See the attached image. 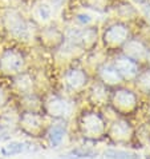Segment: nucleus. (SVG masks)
I'll return each mask as SVG.
<instances>
[{
	"instance_id": "0eeeda50",
	"label": "nucleus",
	"mask_w": 150,
	"mask_h": 159,
	"mask_svg": "<svg viewBox=\"0 0 150 159\" xmlns=\"http://www.w3.org/2000/svg\"><path fill=\"white\" fill-rule=\"evenodd\" d=\"M65 80H67L68 86L72 88H78L86 83V74L82 70H69L65 75Z\"/></svg>"
},
{
	"instance_id": "dca6fc26",
	"label": "nucleus",
	"mask_w": 150,
	"mask_h": 159,
	"mask_svg": "<svg viewBox=\"0 0 150 159\" xmlns=\"http://www.w3.org/2000/svg\"><path fill=\"white\" fill-rule=\"evenodd\" d=\"M140 83L146 88H150V70L140 75Z\"/></svg>"
},
{
	"instance_id": "a211bd4d",
	"label": "nucleus",
	"mask_w": 150,
	"mask_h": 159,
	"mask_svg": "<svg viewBox=\"0 0 150 159\" xmlns=\"http://www.w3.org/2000/svg\"><path fill=\"white\" fill-rule=\"evenodd\" d=\"M134 4H140V6H144V4H146L149 0H131Z\"/></svg>"
},
{
	"instance_id": "9d476101",
	"label": "nucleus",
	"mask_w": 150,
	"mask_h": 159,
	"mask_svg": "<svg viewBox=\"0 0 150 159\" xmlns=\"http://www.w3.org/2000/svg\"><path fill=\"white\" fill-rule=\"evenodd\" d=\"M35 15L40 21L45 23L52 17V7L48 3H39L35 10Z\"/></svg>"
},
{
	"instance_id": "ddd939ff",
	"label": "nucleus",
	"mask_w": 150,
	"mask_h": 159,
	"mask_svg": "<svg viewBox=\"0 0 150 159\" xmlns=\"http://www.w3.org/2000/svg\"><path fill=\"white\" fill-rule=\"evenodd\" d=\"M67 103L64 100H53L49 103V110L52 115H64Z\"/></svg>"
},
{
	"instance_id": "2eb2a0df",
	"label": "nucleus",
	"mask_w": 150,
	"mask_h": 159,
	"mask_svg": "<svg viewBox=\"0 0 150 159\" xmlns=\"http://www.w3.org/2000/svg\"><path fill=\"white\" fill-rule=\"evenodd\" d=\"M74 20H76L80 25L85 27V25H88L92 21V16L89 14H86V12H80V14H77L74 16Z\"/></svg>"
},
{
	"instance_id": "f257e3e1",
	"label": "nucleus",
	"mask_w": 150,
	"mask_h": 159,
	"mask_svg": "<svg viewBox=\"0 0 150 159\" xmlns=\"http://www.w3.org/2000/svg\"><path fill=\"white\" fill-rule=\"evenodd\" d=\"M2 23L4 30L10 35H12L16 39H23L27 40L29 38V30L28 24L25 21L24 16L17 10H6L2 15Z\"/></svg>"
},
{
	"instance_id": "20e7f679",
	"label": "nucleus",
	"mask_w": 150,
	"mask_h": 159,
	"mask_svg": "<svg viewBox=\"0 0 150 159\" xmlns=\"http://www.w3.org/2000/svg\"><path fill=\"white\" fill-rule=\"evenodd\" d=\"M24 64V56L15 48H8L0 56V68L4 72H19Z\"/></svg>"
},
{
	"instance_id": "f8f14e48",
	"label": "nucleus",
	"mask_w": 150,
	"mask_h": 159,
	"mask_svg": "<svg viewBox=\"0 0 150 159\" xmlns=\"http://www.w3.org/2000/svg\"><path fill=\"white\" fill-rule=\"evenodd\" d=\"M24 143L21 142H11L7 146H4L2 148V154L4 157H12V155H17L24 151Z\"/></svg>"
},
{
	"instance_id": "7ed1b4c3",
	"label": "nucleus",
	"mask_w": 150,
	"mask_h": 159,
	"mask_svg": "<svg viewBox=\"0 0 150 159\" xmlns=\"http://www.w3.org/2000/svg\"><path fill=\"white\" fill-rule=\"evenodd\" d=\"M97 35H98L97 27H88V25H85V28L70 31L68 39L76 47H80L82 50H88V48H92L96 44Z\"/></svg>"
},
{
	"instance_id": "4468645a",
	"label": "nucleus",
	"mask_w": 150,
	"mask_h": 159,
	"mask_svg": "<svg viewBox=\"0 0 150 159\" xmlns=\"http://www.w3.org/2000/svg\"><path fill=\"white\" fill-rule=\"evenodd\" d=\"M116 102H118L120 104H133L134 103V95L130 91H120V94L116 96Z\"/></svg>"
},
{
	"instance_id": "6ab92c4d",
	"label": "nucleus",
	"mask_w": 150,
	"mask_h": 159,
	"mask_svg": "<svg viewBox=\"0 0 150 159\" xmlns=\"http://www.w3.org/2000/svg\"><path fill=\"white\" fill-rule=\"evenodd\" d=\"M146 59H148V61L150 63V50H148V52H146Z\"/></svg>"
},
{
	"instance_id": "9b49d317",
	"label": "nucleus",
	"mask_w": 150,
	"mask_h": 159,
	"mask_svg": "<svg viewBox=\"0 0 150 159\" xmlns=\"http://www.w3.org/2000/svg\"><path fill=\"white\" fill-rule=\"evenodd\" d=\"M82 6L97 12H105L110 6V0H84Z\"/></svg>"
},
{
	"instance_id": "f3484780",
	"label": "nucleus",
	"mask_w": 150,
	"mask_h": 159,
	"mask_svg": "<svg viewBox=\"0 0 150 159\" xmlns=\"http://www.w3.org/2000/svg\"><path fill=\"white\" fill-rule=\"evenodd\" d=\"M142 12H144V15L145 17H146V20L150 23V4H144V8H142Z\"/></svg>"
},
{
	"instance_id": "1a4fd4ad",
	"label": "nucleus",
	"mask_w": 150,
	"mask_h": 159,
	"mask_svg": "<svg viewBox=\"0 0 150 159\" xmlns=\"http://www.w3.org/2000/svg\"><path fill=\"white\" fill-rule=\"evenodd\" d=\"M64 136H65V129L63 126H53L49 130V134H48L49 142L53 147H57V146L63 142Z\"/></svg>"
},
{
	"instance_id": "423d86ee",
	"label": "nucleus",
	"mask_w": 150,
	"mask_h": 159,
	"mask_svg": "<svg viewBox=\"0 0 150 159\" xmlns=\"http://www.w3.org/2000/svg\"><path fill=\"white\" fill-rule=\"evenodd\" d=\"M123 50H125L123 54L134 60L141 59L142 56H146V52H148L144 43L138 40V39H129V40L123 44Z\"/></svg>"
},
{
	"instance_id": "f03ea898",
	"label": "nucleus",
	"mask_w": 150,
	"mask_h": 159,
	"mask_svg": "<svg viewBox=\"0 0 150 159\" xmlns=\"http://www.w3.org/2000/svg\"><path fill=\"white\" fill-rule=\"evenodd\" d=\"M102 40L105 46L117 47L123 46L129 40V27L122 21H114L106 25L102 34Z\"/></svg>"
},
{
	"instance_id": "6e6552de",
	"label": "nucleus",
	"mask_w": 150,
	"mask_h": 159,
	"mask_svg": "<svg viewBox=\"0 0 150 159\" xmlns=\"http://www.w3.org/2000/svg\"><path fill=\"white\" fill-rule=\"evenodd\" d=\"M100 76L102 78L104 82L106 83H110V84H113V83H118L122 79V76L120 75V72L116 70V67L114 66H101L100 67Z\"/></svg>"
},
{
	"instance_id": "39448f33",
	"label": "nucleus",
	"mask_w": 150,
	"mask_h": 159,
	"mask_svg": "<svg viewBox=\"0 0 150 159\" xmlns=\"http://www.w3.org/2000/svg\"><path fill=\"white\" fill-rule=\"evenodd\" d=\"M113 66L122 78H133L135 75H138V63L137 60L129 58L125 54L120 55L114 59Z\"/></svg>"
}]
</instances>
